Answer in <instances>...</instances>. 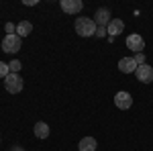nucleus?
Returning <instances> with one entry per match:
<instances>
[{
	"label": "nucleus",
	"instance_id": "nucleus-1",
	"mask_svg": "<svg viewBox=\"0 0 153 151\" xmlns=\"http://www.w3.org/2000/svg\"><path fill=\"white\" fill-rule=\"evenodd\" d=\"M74 29H76V33L80 37H92L96 35V23L94 19H88V16H80V19H76V25H74Z\"/></svg>",
	"mask_w": 153,
	"mask_h": 151
},
{
	"label": "nucleus",
	"instance_id": "nucleus-2",
	"mask_svg": "<svg viewBox=\"0 0 153 151\" xmlns=\"http://www.w3.org/2000/svg\"><path fill=\"white\" fill-rule=\"evenodd\" d=\"M23 86H25V82L19 74H8L6 80H4V88H6V92H10V94L23 92Z\"/></svg>",
	"mask_w": 153,
	"mask_h": 151
},
{
	"label": "nucleus",
	"instance_id": "nucleus-3",
	"mask_svg": "<svg viewBox=\"0 0 153 151\" xmlns=\"http://www.w3.org/2000/svg\"><path fill=\"white\" fill-rule=\"evenodd\" d=\"M2 51L4 53H16V51H21V37L19 35H6L2 39Z\"/></svg>",
	"mask_w": 153,
	"mask_h": 151
},
{
	"label": "nucleus",
	"instance_id": "nucleus-4",
	"mask_svg": "<svg viewBox=\"0 0 153 151\" xmlns=\"http://www.w3.org/2000/svg\"><path fill=\"white\" fill-rule=\"evenodd\" d=\"M127 47H129L131 51H135V53H143V49H145V39L141 35H137V33H133V35L127 37Z\"/></svg>",
	"mask_w": 153,
	"mask_h": 151
},
{
	"label": "nucleus",
	"instance_id": "nucleus-5",
	"mask_svg": "<svg viewBox=\"0 0 153 151\" xmlns=\"http://www.w3.org/2000/svg\"><path fill=\"white\" fill-rule=\"evenodd\" d=\"M114 104L120 110H129L131 106H133V96L129 92H117L114 94Z\"/></svg>",
	"mask_w": 153,
	"mask_h": 151
},
{
	"label": "nucleus",
	"instance_id": "nucleus-6",
	"mask_svg": "<svg viewBox=\"0 0 153 151\" xmlns=\"http://www.w3.org/2000/svg\"><path fill=\"white\" fill-rule=\"evenodd\" d=\"M135 74H137V80L143 82V84H151V82H153V68H151V65H147V63L139 65Z\"/></svg>",
	"mask_w": 153,
	"mask_h": 151
},
{
	"label": "nucleus",
	"instance_id": "nucleus-7",
	"mask_svg": "<svg viewBox=\"0 0 153 151\" xmlns=\"http://www.w3.org/2000/svg\"><path fill=\"white\" fill-rule=\"evenodd\" d=\"M84 8L82 0H61V10L68 14H78Z\"/></svg>",
	"mask_w": 153,
	"mask_h": 151
},
{
	"label": "nucleus",
	"instance_id": "nucleus-8",
	"mask_svg": "<svg viewBox=\"0 0 153 151\" xmlns=\"http://www.w3.org/2000/svg\"><path fill=\"white\" fill-rule=\"evenodd\" d=\"M137 61H135V57H120V61H118V70L123 71V74H133V71H137Z\"/></svg>",
	"mask_w": 153,
	"mask_h": 151
},
{
	"label": "nucleus",
	"instance_id": "nucleus-9",
	"mask_svg": "<svg viewBox=\"0 0 153 151\" xmlns=\"http://www.w3.org/2000/svg\"><path fill=\"white\" fill-rule=\"evenodd\" d=\"M112 19H110V10L108 8H98L94 14V23L96 27H108V23H110Z\"/></svg>",
	"mask_w": 153,
	"mask_h": 151
},
{
	"label": "nucleus",
	"instance_id": "nucleus-10",
	"mask_svg": "<svg viewBox=\"0 0 153 151\" xmlns=\"http://www.w3.org/2000/svg\"><path fill=\"white\" fill-rule=\"evenodd\" d=\"M123 29H125V23L120 21V19H112L110 23H108V27H106V33L110 37H117L123 33Z\"/></svg>",
	"mask_w": 153,
	"mask_h": 151
},
{
	"label": "nucleus",
	"instance_id": "nucleus-11",
	"mask_svg": "<svg viewBox=\"0 0 153 151\" xmlns=\"http://www.w3.org/2000/svg\"><path fill=\"white\" fill-rule=\"evenodd\" d=\"M98 147V143H96L94 137H84L80 143H78V149L80 151H96Z\"/></svg>",
	"mask_w": 153,
	"mask_h": 151
},
{
	"label": "nucleus",
	"instance_id": "nucleus-12",
	"mask_svg": "<svg viewBox=\"0 0 153 151\" xmlns=\"http://www.w3.org/2000/svg\"><path fill=\"white\" fill-rule=\"evenodd\" d=\"M31 31H33V25L29 23V21H21V23L16 25V35H19V37L31 35Z\"/></svg>",
	"mask_w": 153,
	"mask_h": 151
},
{
	"label": "nucleus",
	"instance_id": "nucleus-13",
	"mask_svg": "<svg viewBox=\"0 0 153 151\" xmlns=\"http://www.w3.org/2000/svg\"><path fill=\"white\" fill-rule=\"evenodd\" d=\"M35 135L39 139H47L49 137V125L47 123H37L35 125Z\"/></svg>",
	"mask_w": 153,
	"mask_h": 151
},
{
	"label": "nucleus",
	"instance_id": "nucleus-14",
	"mask_svg": "<svg viewBox=\"0 0 153 151\" xmlns=\"http://www.w3.org/2000/svg\"><path fill=\"white\" fill-rule=\"evenodd\" d=\"M8 68H10V74H19L21 68H23V63H21L19 59H12L10 63H8Z\"/></svg>",
	"mask_w": 153,
	"mask_h": 151
},
{
	"label": "nucleus",
	"instance_id": "nucleus-15",
	"mask_svg": "<svg viewBox=\"0 0 153 151\" xmlns=\"http://www.w3.org/2000/svg\"><path fill=\"white\" fill-rule=\"evenodd\" d=\"M10 74V68H8V63H4V61H0V78H4L6 80V76Z\"/></svg>",
	"mask_w": 153,
	"mask_h": 151
},
{
	"label": "nucleus",
	"instance_id": "nucleus-16",
	"mask_svg": "<svg viewBox=\"0 0 153 151\" xmlns=\"http://www.w3.org/2000/svg\"><path fill=\"white\" fill-rule=\"evenodd\" d=\"M135 61H137V65H143V63H145V55H143V53H137V55H135Z\"/></svg>",
	"mask_w": 153,
	"mask_h": 151
},
{
	"label": "nucleus",
	"instance_id": "nucleus-17",
	"mask_svg": "<svg viewBox=\"0 0 153 151\" xmlns=\"http://www.w3.org/2000/svg\"><path fill=\"white\" fill-rule=\"evenodd\" d=\"M104 35H108L106 33V27H98L96 29V37H104Z\"/></svg>",
	"mask_w": 153,
	"mask_h": 151
},
{
	"label": "nucleus",
	"instance_id": "nucleus-18",
	"mask_svg": "<svg viewBox=\"0 0 153 151\" xmlns=\"http://www.w3.org/2000/svg\"><path fill=\"white\" fill-rule=\"evenodd\" d=\"M23 4H25V6H35L37 0H23Z\"/></svg>",
	"mask_w": 153,
	"mask_h": 151
},
{
	"label": "nucleus",
	"instance_id": "nucleus-19",
	"mask_svg": "<svg viewBox=\"0 0 153 151\" xmlns=\"http://www.w3.org/2000/svg\"><path fill=\"white\" fill-rule=\"evenodd\" d=\"M10 151H23V147H21V145H14V147H12Z\"/></svg>",
	"mask_w": 153,
	"mask_h": 151
}]
</instances>
